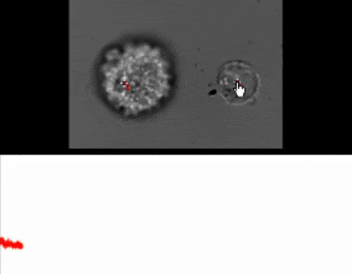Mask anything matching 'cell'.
Segmentation results:
<instances>
[{
  "label": "cell",
  "instance_id": "obj_1",
  "mask_svg": "<svg viewBox=\"0 0 352 274\" xmlns=\"http://www.w3.org/2000/svg\"><path fill=\"white\" fill-rule=\"evenodd\" d=\"M217 83L219 94L232 105L244 104L257 92L259 79L252 65L240 60L225 62L219 68Z\"/></svg>",
  "mask_w": 352,
  "mask_h": 274
}]
</instances>
